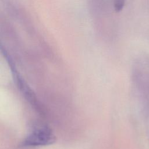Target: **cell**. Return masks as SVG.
Returning a JSON list of instances; mask_svg holds the SVG:
<instances>
[{"label":"cell","instance_id":"obj_1","mask_svg":"<svg viewBox=\"0 0 149 149\" xmlns=\"http://www.w3.org/2000/svg\"><path fill=\"white\" fill-rule=\"evenodd\" d=\"M55 141V136L47 126L37 127L30 133L21 143L22 147L46 146Z\"/></svg>","mask_w":149,"mask_h":149},{"label":"cell","instance_id":"obj_2","mask_svg":"<svg viewBox=\"0 0 149 149\" xmlns=\"http://www.w3.org/2000/svg\"><path fill=\"white\" fill-rule=\"evenodd\" d=\"M125 0H113V8L116 12L121 11L125 5Z\"/></svg>","mask_w":149,"mask_h":149}]
</instances>
